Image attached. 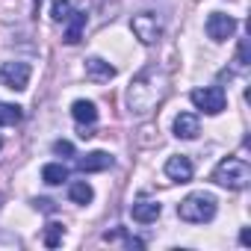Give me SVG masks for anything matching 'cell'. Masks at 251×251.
Wrapping results in <instances>:
<instances>
[{"label":"cell","instance_id":"cell-1","mask_svg":"<svg viewBox=\"0 0 251 251\" xmlns=\"http://www.w3.org/2000/svg\"><path fill=\"white\" fill-rule=\"evenodd\" d=\"M166 95V74L157 65H145L127 86V109L133 115H148L157 109V103Z\"/></svg>","mask_w":251,"mask_h":251},{"label":"cell","instance_id":"cell-2","mask_svg":"<svg viewBox=\"0 0 251 251\" xmlns=\"http://www.w3.org/2000/svg\"><path fill=\"white\" fill-rule=\"evenodd\" d=\"M177 216L189 225H204L216 219V195L210 192H192L177 204Z\"/></svg>","mask_w":251,"mask_h":251},{"label":"cell","instance_id":"cell-3","mask_svg":"<svg viewBox=\"0 0 251 251\" xmlns=\"http://www.w3.org/2000/svg\"><path fill=\"white\" fill-rule=\"evenodd\" d=\"M213 180L225 189H245L248 180H251V169L242 157H225L216 172H213Z\"/></svg>","mask_w":251,"mask_h":251},{"label":"cell","instance_id":"cell-4","mask_svg":"<svg viewBox=\"0 0 251 251\" xmlns=\"http://www.w3.org/2000/svg\"><path fill=\"white\" fill-rule=\"evenodd\" d=\"M130 30H133V36H136L142 45H157L160 36H163V21H160L154 12H142V15H133Z\"/></svg>","mask_w":251,"mask_h":251},{"label":"cell","instance_id":"cell-5","mask_svg":"<svg viewBox=\"0 0 251 251\" xmlns=\"http://www.w3.org/2000/svg\"><path fill=\"white\" fill-rule=\"evenodd\" d=\"M189 98H192V103H195L201 112H207V115H219V112L225 109V103H227L222 86H204V89H195Z\"/></svg>","mask_w":251,"mask_h":251},{"label":"cell","instance_id":"cell-6","mask_svg":"<svg viewBox=\"0 0 251 251\" xmlns=\"http://www.w3.org/2000/svg\"><path fill=\"white\" fill-rule=\"evenodd\" d=\"M0 83L12 92H24L30 86V65L27 62H3L0 65Z\"/></svg>","mask_w":251,"mask_h":251},{"label":"cell","instance_id":"cell-7","mask_svg":"<svg viewBox=\"0 0 251 251\" xmlns=\"http://www.w3.org/2000/svg\"><path fill=\"white\" fill-rule=\"evenodd\" d=\"M204 30H207V36L213 39V42H227L233 33H236V18H230V15H225V12H210V18H207V24H204Z\"/></svg>","mask_w":251,"mask_h":251},{"label":"cell","instance_id":"cell-8","mask_svg":"<svg viewBox=\"0 0 251 251\" xmlns=\"http://www.w3.org/2000/svg\"><path fill=\"white\" fill-rule=\"evenodd\" d=\"M166 177L175 180V183H189L192 180V160L177 154V157H169L166 160Z\"/></svg>","mask_w":251,"mask_h":251},{"label":"cell","instance_id":"cell-9","mask_svg":"<svg viewBox=\"0 0 251 251\" xmlns=\"http://www.w3.org/2000/svg\"><path fill=\"white\" fill-rule=\"evenodd\" d=\"M112 154H106V151H92V154H86V157H80L77 160V169L83 172V175H92V172H106V169H112Z\"/></svg>","mask_w":251,"mask_h":251},{"label":"cell","instance_id":"cell-10","mask_svg":"<svg viewBox=\"0 0 251 251\" xmlns=\"http://www.w3.org/2000/svg\"><path fill=\"white\" fill-rule=\"evenodd\" d=\"M160 213H163V204H160V201H148V198L133 201V207H130V216H133V222H139V225H151V222H157Z\"/></svg>","mask_w":251,"mask_h":251},{"label":"cell","instance_id":"cell-11","mask_svg":"<svg viewBox=\"0 0 251 251\" xmlns=\"http://www.w3.org/2000/svg\"><path fill=\"white\" fill-rule=\"evenodd\" d=\"M83 68H86V77H89L92 83H106V80L115 77V65H109V62L100 59V56H89Z\"/></svg>","mask_w":251,"mask_h":251},{"label":"cell","instance_id":"cell-12","mask_svg":"<svg viewBox=\"0 0 251 251\" xmlns=\"http://www.w3.org/2000/svg\"><path fill=\"white\" fill-rule=\"evenodd\" d=\"M172 130H175L177 139H198V133H201L198 115H192V112H180V115L175 118V124H172Z\"/></svg>","mask_w":251,"mask_h":251},{"label":"cell","instance_id":"cell-13","mask_svg":"<svg viewBox=\"0 0 251 251\" xmlns=\"http://www.w3.org/2000/svg\"><path fill=\"white\" fill-rule=\"evenodd\" d=\"M71 115H74V121L80 124V127H92V124L98 121V106L92 103V100H74L71 103Z\"/></svg>","mask_w":251,"mask_h":251},{"label":"cell","instance_id":"cell-14","mask_svg":"<svg viewBox=\"0 0 251 251\" xmlns=\"http://www.w3.org/2000/svg\"><path fill=\"white\" fill-rule=\"evenodd\" d=\"M83 30H86V12H71L65 18V45H77L83 39Z\"/></svg>","mask_w":251,"mask_h":251},{"label":"cell","instance_id":"cell-15","mask_svg":"<svg viewBox=\"0 0 251 251\" xmlns=\"http://www.w3.org/2000/svg\"><path fill=\"white\" fill-rule=\"evenodd\" d=\"M42 180H45L48 186H59L62 180H68V169H65L62 163H48V166L42 169Z\"/></svg>","mask_w":251,"mask_h":251},{"label":"cell","instance_id":"cell-16","mask_svg":"<svg viewBox=\"0 0 251 251\" xmlns=\"http://www.w3.org/2000/svg\"><path fill=\"white\" fill-rule=\"evenodd\" d=\"M21 118H24V109H21V106L0 100V127H15Z\"/></svg>","mask_w":251,"mask_h":251},{"label":"cell","instance_id":"cell-17","mask_svg":"<svg viewBox=\"0 0 251 251\" xmlns=\"http://www.w3.org/2000/svg\"><path fill=\"white\" fill-rule=\"evenodd\" d=\"M68 198H71L74 204H92L95 189H92L86 180H77V183H71V186H68Z\"/></svg>","mask_w":251,"mask_h":251},{"label":"cell","instance_id":"cell-18","mask_svg":"<svg viewBox=\"0 0 251 251\" xmlns=\"http://www.w3.org/2000/svg\"><path fill=\"white\" fill-rule=\"evenodd\" d=\"M62 236H65V225H59V222H50V225L45 227V245H48V248H56V245H62Z\"/></svg>","mask_w":251,"mask_h":251},{"label":"cell","instance_id":"cell-19","mask_svg":"<svg viewBox=\"0 0 251 251\" xmlns=\"http://www.w3.org/2000/svg\"><path fill=\"white\" fill-rule=\"evenodd\" d=\"M71 15V0H53V6H50V18L56 24H65V18Z\"/></svg>","mask_w":251,"mask_h":251},{"label":"cell","instance_id":"cell-20","mask_svg":"<svg viewBox=\"0 0 251 251\" xmlns=\"http://www.w3.org/2000/svg\"><path fill=\"white\" fill-rule=\"evenodd\" d=\"M103 239H106V242H115V239H121V242L127 245V248H145V242H142V239H136V236H127L124 230H112V233H103Z\"/></svg>","mask_w":251,"mask_h":251},{"label":"cell","instance_id":"cell-21","mask_svg":"<svg viewBox=\"0 0 251 251\" xmlns=\"http://www.w3.org/2000/svg\"><path fill=\"white\" fill-rule=\"evenodd\" d=\"M236 62H239V68H245V65H248V39H242V42H239V50H236Z\"/></svg>","mask_w":251,"mask_h":251},{"label":"cell","instance_id":"cell-22","mask_svg":"<svg viewBox=\"0 0 251 251\" xmlns=\"http://www.w3.org/2000/svg\"><path fill=\"white\" fill-rule=\"evenodd\" d=\"M53 151H56V154L71 157V154H74V145H71V142H65V139H59V142H53Z\"/></svg>","mask_w":251,"mask_h":251},{"label":"cell","instance_id":"cell-23","mask_svg":"<svg viewBox=\"0 0 251 251\" xmlns=\"http://www.w3.org/2000/svg\"><path fill=\"white\" fill-rule=\"evenodd\" d=\"M33 207H36V210H42V213H53V210H56V207H53V201H48V198H36V201H33Z\"/></svg>","mask_w":251,"mask_h":251},{"label":"cell","instance_id":"cell-24","mask_svg":"<svg viewBox=\"0 0 251 251\" xmlns=\"http://www.w3.org/2000/svg\"><path fill=\"white\" fill-rule=\"evenodd\" d=\"M239 242H242V245H248V242H251V230H248V227H242V233H239Z\"/></svg>","mask_w":251,"mask_h":251},{"label":"cell","instance_id":"cell-25","mask_svg":"<svg viewBox=\"0 0 251 251\" xmlns=\"http://www.w3.org/2000/svg\"><path fill=\"white\" fill-rule=\"evenodd\" d=\"M42 3H45V0H33V12L39 15V9H42Z\"/></svg>","mask_w":251,"mask_h":251},{"label":"cell","instance_id":"cell-26","mask_svg":"<svg viewBox=\"0 0 251 251\" xmlns=\"http://www.w3.org/2000/svg\"><path fill=\"white\" fill-rule=\"evenodd\" d=\"M0 148H3V139H0Z\"/></svg>","mask_w":251,"mask_h":251}]
</instances>
